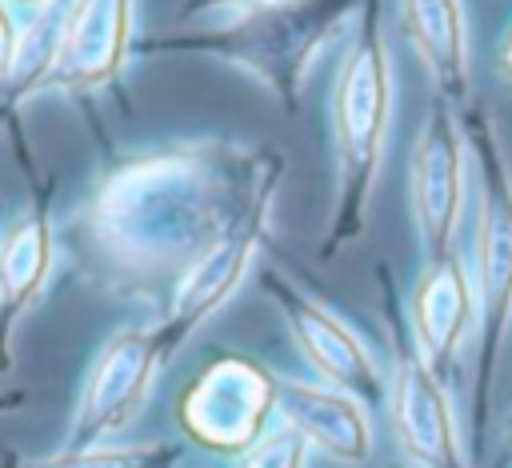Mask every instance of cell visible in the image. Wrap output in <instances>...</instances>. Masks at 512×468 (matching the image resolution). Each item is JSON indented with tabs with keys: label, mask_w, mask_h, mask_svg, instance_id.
<instances>
[{
	"label": "cell",
	"mask_w": 512,
	"mask_h": 468,
	"mask_svg": "<svg viewBox=\"0 0 512 468\" xmlns=\"http://www.w3.org/2000/svg\"><path fill=\"white\" fill-rule=\"evenodd\" d=\"M380 108H384V88H380V56L364 52L356 56L352 72H348V88H344V104H340V128L348 148L356 152H372L376 148V132H380Z\"/></svg>",
	"instance_id": "cell-6"
},
{
	"label": "cell",
	"mask_w": 512,
	"mask_h": 468,
	"mask_svg": "<svg viewBox=\"0 0 512 468\" xmlns=\"http://www.w3.org/2000/svg\"><path fill=\"white\" fill-rule=\"evenodd\" d=\"M300 336H304L312 360H316L332 380L352 384V388L372 384V364L364 360V352L356 348V340H352L340 324H332L328 316H316V312H300Z\"/></svg>",
	"instance_id": "cell-7"
},
{
	"label": "cell",
	"mask_w": 512,
	"mask_h": 468,
	"mask_svg": "<svg viewBox=\"0 0 512 468\" xmlns=\"http://www.w3.org/2000/svg\"><path fill=\"white\" fill-rule=\"evenodd\" d=\"M408 20L420 52L436 68L444 88H460L464 76V48H460V24L452 0H408Z\"/></svg>",
	"instance_id": "cell-5"
},
{
	"label": "cell",
	"mask_w": 512,
	"mask_h": 468,
	"mask_svg": "<svg viewBox=\"0 0 512 468\" xmlns=\"http://www.w3.org/2000/svg\"><path fill=\"white\" fill-rule=\"evenodd\" d=\"M464 324V288L452 268L436 272L420 296V332L432 352H444Z\"/></svg>",
	"instance_id": "cell-8"
},
{
	"label": "cell",
	"mask_w": 512,
	"mask_h": 468,
	"mask_svg": "<svg viewBox=\"0 0 512 468\" xmlns=\"http://www.w3.org/2000/svg\"><path fill=\"white\" fill-rule=\"evenodd\" d=\"M484 280H488V296L504 300V292L512 288V200L496 196L488 204V228H484Z\"/></svg>",
	"instance_id": "cell-10"
},
{
	"label": "cell",
	"mask_w": 512,
	"mask_h": 468,
	"mask_svg": "<svg viewBox=\"0 0 512 468\" xmlns=\"http://www.w3.org/2000/svg\"><path fill=\"white\" fill-rule=\"evenodd\" d=\"M300 452H304L300 432H280V436H268V440L248 456L244 468H300Z\"/></svg>",
	"instance_id": "cell-11"
},
{
	"label": "cell",
	"mask_w": 512,
	"mask_h": 468,
	"mask_svg": "<svg viewBox=\"0 0 512 468\" xmlns=\"http://www.w3.org/2000/svg\"><path fill=\"white\" fill-rule=\"evenodd\" d=\"M144 368H148V352H144L140 344H120V348L104 360V368H100V376H96V384H92L88 416H92V420L116 416V412L124 408V400L132 396V388L140 384Z\"/></svg>",
	"instance_id": "cell-9"
},
{
	"label": "cell",
	"mask_w": 512,
	"mask_h": 468,
	"mask_svg": "<svg viewBox=\"0 0 512 468\" xmlns=\"http://www.w3.org/2000/svg\"><path fill=\"white\" fill-rule=\"evenodd\" d=\"M260 404H264L260 376L244 368H228V372L220 368L216 376L204 380V388L196 392V404H188V420L212 444H240L252 436Z\"/></svg>",
	"instance_id": "cell-1"
},
{
	"label": "cell",
	"mask_w": 512,
	"mask_h": 468,
	"mask_svg": "<svg viewBox=\"0 0 512 468\" xmlns=\"http://www.w3.org/2000/svg\"><path fill=\"white\" fill-rule=\"evenodd\" d=\"M416 200L424 216V232L440 240L456 212V148L444 128H432L416 156Z\"/></svg>",
	"instance_id": "cell-4"
},
{
	"label": "cell",
	"mask_w": 512,
	"mask_h": 468,
	"mask_svg": "<svg viewBox=\"0 0 512 468\" xmlns=\"http://www.w3.org/2000/svg\"><path fill=\"white\" fill-rule=\"evenodd\" d=\"M284 412L288 420L316 444H324L340 460H360L368 452V428L352 400L320 392V388H284Z\"/></svg>",
	"instance_id": "cell-2"
},
{
	"label": "cell",
	"mask_w": 512,
	"mask_h": 468,
	"mask_svg": "<svg viewBox=\"0 0 512 468\" xmlns=\"http://www.w3.org/2000/svg\"><path fill=\"white\" fill-rule=\"evenodd\" d=\"M396 420L404 444L428 460V464H448V416L436 384L420 364H404L400 388H396Z\"/></svg>",
	"instance_id": "cell-3"
}]
</instances>
